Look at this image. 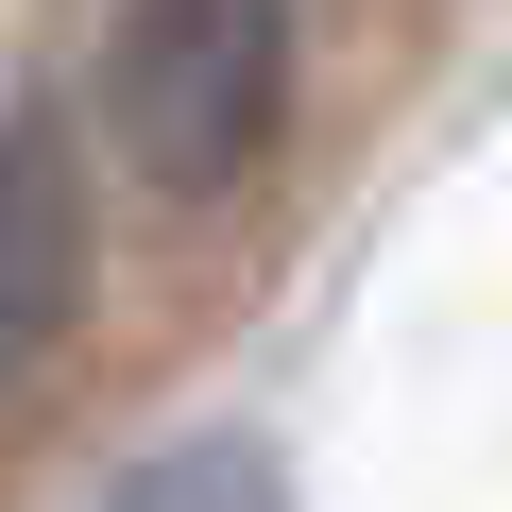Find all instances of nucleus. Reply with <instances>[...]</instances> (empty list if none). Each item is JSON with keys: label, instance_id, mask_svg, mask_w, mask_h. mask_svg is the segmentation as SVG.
Masks as SVG:
<instances>
[{"label": "nucleus", "instance_id": "obj_3", "mask_svg": "<svg viewBox=\"0 0 512 512\" xmlns=\"http://www.w3.org/2000/svg\"><path fill=\"white\" fill-rule=\"evenodd\" d=\"M103 512H291V478H274V444H239V427H205V444H171V461H137Z\"/></svg>", "mask_w": 512, "mask_h": 512}, {"label": "nucleus", "instance_id": "obj_1", "mask_svg": "<svg viewBox=\"0 0 512 512\" xmlns=\"http://www.w3.org/2000/svg\"><path fill=\"white\" fill-rule=\"evenodd\" d=\"M103 120L171 205H222L291 120V0H120Z\"/></svg>", "mask_w": 512, "mask_h": 512}, {"label": "nucleus", "instance_id": "obj_2", "mask_svg": "<svg viewBox=\"0 0 512 512\" xmlns=\"http://www.w3.org/2000/svg\"><path fill=\"white\" fill-rule=\"evenodd\" d=\"M86 308V171L52 120H0V393H18Z\"/></svg>", "mask_w": 512, "mask_h": 512}]
</instances>
